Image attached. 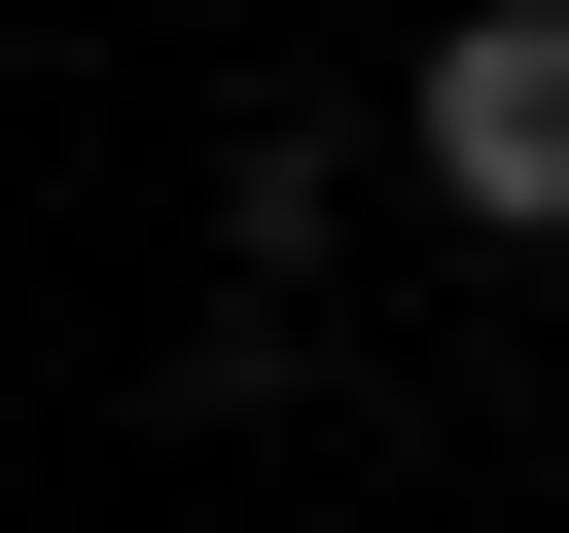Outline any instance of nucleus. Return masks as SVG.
I'll return each instance as SVG.
<instances>
[{
    "mask_svg": "<svg viewBox=\"0 0 569 533\" xmlns=\"http://www.w3.org/2000/svg\"><path fill=\"white\" fill-rule=\"evenodd\" d=\"M427 178H462L498 249H569V0H462V36H427Z\"/></svg>",
    "mask_w": 569,
    "mask_h": 533,
    "instance_id": "f257e3e1",
    "label": "nucleus"
}]
</instances>
